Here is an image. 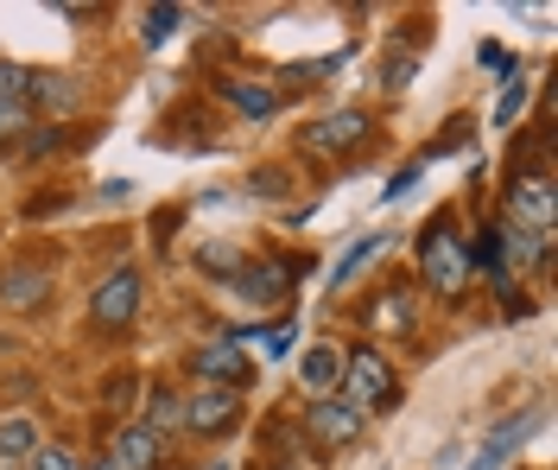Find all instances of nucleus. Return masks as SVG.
<instances>
[{"instance_id": "obj_1", "label": "nucleus", "mask_w": 558, "mask_h": 470, "mask_svg": "<svg viewBox=\"0 0 558 470\" xmlns=\"http://www.w3.org/2000/svg\"><path fill=\"white\" fill-rule=\"evenodd\" d=\"M418 280L438 292V299H457V292L476 280L470 236H463L451 217H432V222H425V236H418Z\"/></svg>"}, {"instance_id": "obj_2", "label": "nucleus", "mask_w": 558, "mask_h": 470, "mask_svg": "<svg viewBox=\"0 0 558 470\" xmlns=\"http://www.w3.org/2000/svg\"><path fill=\"white\" fill-rule=\"evenodd\" d=\"M337 400H349L362 420H368V413H387V407L400 400V369L387 362L381 344H355V350H343V382H337Z\"/></svg>"}, {"instance_id": "obj_3", "label": "nucleus", "mask_w": 558, "mask_h": 470, "mask_svg": "<svg viewBox=\"0 0 558 470\" xmlns=\"http://www.w3.org/2000/svg\"><path fill=\"white\" fill-rule=\"evenodd\" d=\"M247 400L242 388H216V382H197L184 395V438H235L242 433Z\"/></svg>"}, {"instance_id": "obj_4", "label": "nucleus", "mask_w": 558, "mask_h": 470, "mask_svg": "<svg viewBox=\"0 0 558 470\" xmlns=\"http://www.w3.org/2000/svg\"><path fill=\"white\" fill-rule=\"evenodd\" d=\"M140 299H146V280H140V267H108L96 292H89V325L96 330H128L140 318Z\"/></svg>"}, {"instance_id": "obj_5", "label": "nucleus", "mask_w": 558, "mask_h": 470, "mask_svg": "<svg viewBox=\"0 0 558 470\" xmlns=\"http://www.w3.org/2000/svg\"><path fill=\"white\" fill-rule=\"evenodd\" d=\"M501 197H508V210L514 217L508 222H526V229H546L553 236V222H558V191H553V172L546 166H514L508 179H501Z\"/></svg>"}, {"instance_id": "obj_6", "label": "nucleus", "mask_w": 558, "mask_h": 470, "mask_svg": "<svg viewBox=\"0 0 558 470\" xmlns=\"http://www.w3.org/2000/svg\"><path fill=\"white\" fill-rule=\"evenodd\" d=\"M368 134H375V115L368 109H330L324 121H312V128L299 134V146H305L312 159H343V153H355Z\"/></svg>"}, {"instance_id": "obj_7", "label": "nucleus", "mask_w": 558, "mask_h": 470, "mask_svg": "<svg viewBox=\"0 0 558 470\" xmlns=\"http://www.w3.org/2000/svg\"><path fill=\"white\" fill-rule=\"evenodd\" d=\"M299 433H305V445H317V451H343V445H355V438L368 433V420H362L349 400L330 395V400H312V407H305V426H299Z\"/></svg>"}, {"instance_id": "obj_8", "label": "nucleus", "mask_w": 558, "mask_h": 470, "mask_svg": "<svg viewBox=\"0 0 558 470\" xmlns=\"http://www.w3.org/2000/svg\"><path fill=\"white\" fill-rule=\"evenodd\" d=\"M191 375L197 382H216V388H247L254 369H247V350L222 330V337H209L204 350H191Z\"/></svg>"}, {"instance_id": "obj_9", "label": "nucleus", "mask_w": 558, "mask_h": 470, "mask_svg": "<svg viewBox=\"0 0 558 470\" xmlns=\"http://www.w3.org/2000/svg\"><path fill=\"white\" fill-rule=\"evenodd\" d=\"M51 299V267L45 261H13L0 267V305L7 312H38Z\"/></svg>"}, {"instance_id": "obj_10", "label": "nucleus", "mask_w": 558, "mask_h": 470, "mask_svg": "<svg viewBox=\"0 0 558 470\" xmlns=\"http://www.w3.org/2000/svg\"><path fill=\"white\" fill-rule=\"evenodd\" d=\"M337 382H343V350H337V344L299 350V388H305V400H330Z\"/></svg>"}, {"instance_id": "obj_11", "label": "nucleus", "mask_w": 558, "mask_h": 470, "mask_svg": "<svg viewBox=\"0 0 558 470\" xmlns=\"http://www.w3.org/2000/svg\"><path fill=\"white\" fill-rule=\"evenodd\" d=\"M26 109H33V115H76V109H83V83H76L70 71H33Z\"/></svg>"}, {"instance_id": "obj_12", "label": "nucleus", "mask_w": 558, "mask_h": 470, "mask_svg": "<svg viewBox=\"0 0 558 470\" xmlns=\"http://www.w3.org/2000/svg\"><path fill=\"white\" fill-rule=\"evenodd\" d=\"M108 465L114 470H159L166 465V438L159 433H146V426H121V433H114V458H108Z\"/></svg>"}, {"instance_id": "obj_13", "label": "nucleus", "mask_w": 558, "mask_h": 470, "mask_svg": "<svg viewBox=\"0 0 558 470\" xmlns=\"http://www.w3.org/2000/svg\"><path fill=\"white\" fill-rule=\"evenodd\" d=\"M38 445H45V433L33 413H0V470H26Z\"/></svg>"}, {"instance_id": "obj_14", "label": "nucleus", "mask_w": 558, "mask_h": 470, "mask_svg": "<svg viewBox=\"0 0 558 470\" xmlns=\"http://www.w3.org/2000/svg\"><path fill=\"white\" fill-rule=\"evenodd\" d=\"M546 249H553V236H546V229H526V222H501V229H495V261L508 254V261H514V274H521V267H539Z\"/></svg>"}, {"instance_id": "obj_15", "label": "nucleus", "mask_w": 558, "mask_h": 470, "mask_svg": "<svg viewBox=\"0 0 558 470\" xmlns=\"http://www.w3.org/2000/svg\"><path fill=\"white\" fill-rule=\"evenodd\" d=\"M368 330H375V337H413V330H418L413 292H407V287L381 292V299H375V305H368Z\"/></svg>"}, {"instance_id": "obj_16", "label": "nucleus", "mask_w": 558, "mask_h": 470, "mask_svg": "<svg viewBox=\"0 0 558 470\" xmlns=\"http://www.w3.org/2000/svg\"><path fill=\"white\" fill-rule=\"evenodd\" d=\"M146 433L159 438H184V395H172V388H146V420H140Z\"/></svg>"}, {"instance_id": "obj_17", "label": "nucleus", "mask_w": 558, "mask_h": 470, "mask_svg": "<svg viewBox=\"0 0 558 470\" xmlns=\"http://www.w3.org/2000/svg\"><path fill=\"white\" fill-rule=\"evenodd\" d=\"M216 89H222V96H229V103H235L242 115H254V121H267V115L279 109V89H274V83H247V76H222Z\"/></svg>"}, {"instance_id": "obj_18", "label": "nucleus", "mask_w": 558, "mask_h": 470, "mask_svg": "<svg viewBox=\"0 0 558 470\" xmlns=\"http://www.w3.org/2000/svg\"><path fill=\"white\" fill-rule=\"evenodd\" d=\"M229 287L242 292V299H254V305H274L279 292H286V267H274V261H267V267H247L242 261V274H235Z\"/></svg>"}, {"instance_id": "obj_19", "label": "nucleus", "mask_w": 558, "mask_h": 470, "mask_svg": "<svg viewBox=\"0 0 558 470\" xmlns=\"http://www.w3.org/2000/svg\"><path fill=\"white\" fill-rule=\"evenodd\" d=\"M178 20H184L178 7H146V13H140V38H146V45H166V38L178 33Z\"/></svg>"}, {"instance_id": "obj_20", "label": "nucleus", "mask_w": 558, "mask_h": 470, "mask_svg": "<svg viewBox=\"0 0 558 470\" xmlns=\"http://www.w3.org/2000/svg\"><path fill=\"white\" fill-rule=\"evenodd\" d=\"M197 267H204V274H216V280L229 287V280L242 274V254H235V249H222V242H216V249H204V254H197Z\"/></svg>"}, {"instance_id": "obj_21", "label": "nucleus", "mask_w": 558, "mask_h": 470, "mask_svg": "<svg viewBox=\"0 0 558 470\" xmlns=\"http://www.w3.org/2000/svg\"><path fill=\"white\" fill-rule=\"evenodd\" d=\"M26 89H33V71L26 64H0V103H20L26 109Z\"/></svg>"}, {"instance_id": "obj_22", "label": "nucleus", "mask_w": 558, "mask_h": 470, "mask_svg": "<svg viewBox=\"0 0 558 470\" xmlns=\"http://www.w3.org/2000/svg\"><path fill=\"white\" fill-rule=\"evenodd\" d=\"M26 470H83V458H76L70 445H38L33 465H26Z\"/></svg>"}, {"instance_id": "obj_23", "label": "nucleus", "mask_w": 558, "mask_h": 470, "mask_svg": "<svg viewBox=\"0 0 558 470\" xmlns=\"http://www.w3.org/2000/svg\"><path fill=\"white\" fill-rule=\"evenodd\" d=\"M26 128H33V109H20V103H0V146H13Z\"/></svg>"}, {"instance_id": "obj_24", "label": "nucleus", "mask_w": 558, "mask_h": 470, "mask_svg": "<svg viewBox=\"0 0 558 470\" xmlns=\"http://www.w3.org/2000/svg\"><path fill=\"white\" fill-rule=\"evenodd\" d=\"M375 249H381V236H368V242H355V249H349L343 261H337V274H330V287H349V274H355V267H362V261H368Z\"/></svg>"}, {"instance_id": "obj_25", "label": "nucleus", "mask_w": 558, "mask_h": 470, "mask_svg": "<svg viewBox=\"0 0 558 470\" xmlns=\"http://www.w3.org/2000/svg\"><path fill=\"white\" fill-rule=\"evenodd\" d=\"M413 71H418V58H407V51H387L381 83H387V89H407V83H413Z\"/></svg>"}, {"instance_id": "obj_26", "label": "nucleus", "mask_w": 558, "mask_h": 470, "mask_svg": "<svg viewBox=\"0 0 558 470\" xmlns=\"http://www.w3.org/2000/svg\"><path fill=\"white\" fill-rule=\"evenodd\" d=\"M247 191H254V197H260V191H267V197H279V191H286V166H260V172L247 179Z\"/></svg>"}, {"instance_id": "obj_27", "label": "nucleus", "mask_w": 558, "mask_h": 470, "mask_svg": "<svg viewBox=\"0 0 558 470\" xmlns=\"http://www.w3.org/2000/svg\"><path fill=\"white\" fill-rule=\"evenodd\" d=\"M521 96H526V83H521V76H514V89H508V96H501V121H508V115L521 109Z\"/></svg>"}, {"instance_id": "obj_28", "label": "nucleus", "mask_w": 558, "mask_h": 470, "mask_svg": "<svg viewBox=\"0 0 558 470\" xmlns=\"http://www.w3.org/2000/svg\"><path fill=\"white\" fill-rule=\"evenodd\" d=\"M260 470H312V465H260Z\"/></svg>"}, {"instance_id": "obj_29", "label": "nucleus", "mask_w": 558, "mask_h": 470, "mask_svg": "<svg viewBox=\"0 0 558 470\" xmlns=\"http://www.w3.org/2000/svg\"><path fill=\"white\" fill-rule=\"evenodd\" d=\"M83 470H114V465H108V458H102V465H83Z\"/></svg>"}, {"instance_id": "obj_30", "label": "nucleus", "mask_w": 558, "mask_h": 470, "mask_svg": "<svg viewBox=\"0 0 558 470\" xmlns=\"http://www.w3.org/2000/svg\"><path fill=\"white\" fill-rule=\"evenodd\" d=\"M209 470H229V465H209Z\"/></svg>"}]
</instances>
